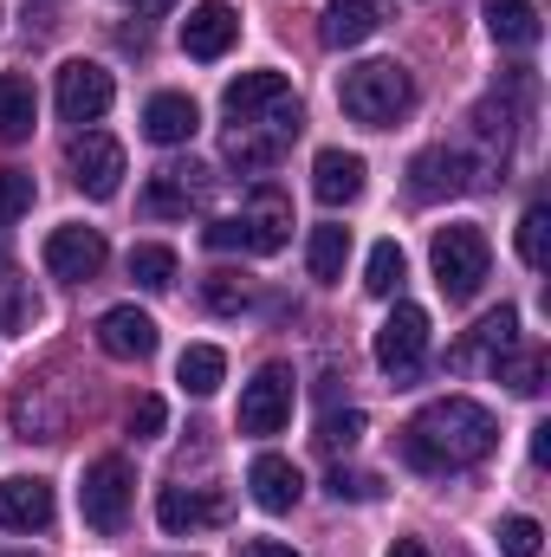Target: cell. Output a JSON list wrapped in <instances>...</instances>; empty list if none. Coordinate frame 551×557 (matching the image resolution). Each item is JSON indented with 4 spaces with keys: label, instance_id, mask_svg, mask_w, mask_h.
Here are the masks:
<instances>
[{
    "label": "cell",
    "instance_id": "6da1fadb",
    "mask_svg": "<svg viewBox=\"0 0 551 557\" xmlns=\"http://www.w3.org/2000/svg\"><path fill=\"white\" fill-rule=\"evenodd\" d=\"M221 111H228V143L221 149L241 169H273L279 149L305 131L298 91L285 85V72H241L221 91Z\"/></svg>",
    "mask_w": 551,
    "mask_h": 557
},
{
    "label": "cell",
    "instance_id": "7a4b0ae2",
    "mask_svg": "<svg viewBox=\"0 0 551 557\" xmlns=\"http://www.w3.org/2000/svg\"><path fill=\"white\" fill-rule=\"evenodd\" d=\"M493 447H500V421H493V409H480L467 396L428 403L396 434V454L409 460L415 473H461V467H480Z\"/></svg>",
    "mask_w": 551,
    "mask_h": 557
},
{
    "label": "cell",
    "instance_id": "3957f363",
    "mask_svg": "<svg viewBox=\"0 0 551 557\" xmlns=\"http://www.w3.org/2000/svg\"><path fill=\"white\" fill-rule=\"evenodd\" d=\"M201 240H208L215 253H279V247L292 240V201L279 195L273 182H260V188L241 201V214H215V221L201 227Z\"/></svg>",
    "mask_w": 551,
    "mask_h": 557
},
{
    "label": "cell",
    "instance_id": "277c9868",
    "mask_svg": "<svg viewBox=\"0 0 551 557\" xmlns=\"http://www.w3.org/2000/svg\"><path fill=\"white\" fill-rule=\"evenodd\" d=\"M338 104H344V117H351V124H364V131H390L396 117H409L415 78L396 65V59H364V65H351V72H344Z\"/></svg>",
    "mask_w": 551,
    "mask_h": 557
},
{
    "label": "cell",
    "instance_id": "5b68a950",
    "mask_svg": "<svg viewBox=\"0 0 551 557\" xmlns=\"http://www.w3.org/2000/svg\"><path fill=\"white\" fill-rule=\"evenodd\" d=\"M428 260H434V285H441V298H448V305H467V298L487 285L493 247H487V234H480L474 221H448V227H434Z\"/></svg>",
    "mask_w": 551,
    "mask_h": 557
},
{
    "label": "cell",
    "instance_id": "8992f818",
    "mask_svg": "<svg viewBox=\"0 0 551 557\" xmlns=\"http://www.w3.org/2000/svg\"><path fill=\"white\" fill-rule=\"evenodd\" d=\"M131 493H137V473H131L124 454L91 460V467H85V486H78V512H85V525H91L98 539H118L124 519H131Z\"/></svg>",
    "mask_w": 551,
    "mask_h": 557
},
{
    "label": "cell",
    "instance_id": "52a82bcc",
    "mask_svg": "<svg viewBox=\"0 0 551 557\" xmlns=\"http://www.w3.org/2000/svg\"><path fill=\"white\" fill-rule=\"evenodd\" d=\"M493 169L474 156V149H448V143H434V149H421L409 162V195L415 201H441V195H467V188H480Z\"/></svg>",
    "mask_w": 551,
    "mask_h": 557
},
{
    "label": "cell",
    "instance_id": "ba28073f",
    "mask_svg": "<svg viewBox=\"0 0 551 557\" xmlns=\"http://www.w3.org/2000/svg\"><path fill=\"white\" fill-rule=\"evenodd\" d=\"M377 363H383V376L403 389L421 376V363H428V311L421 305H396L390 318H383V331H377Z\"/></svg>",
    "mask_w": 551,
    "mask_h": 557
},
{
    "label": "cell",
    "instance_id": "9c48e42d",
    "mask_svg": "<svg viewBox=\"0 0 551 557\" xmlns=\"http://www.w3.org/2000/svg\"><path fill=\"white\" fill-rule=\"evenodd\" d=\"M65 162H72V182L91 195V201H111L118 188H124V143L105 137V131H78V137L65 143Z\"/></svg>",
    "mask_w": 551,
    "mask_h": 557
},
{
    "label": "cell",
    "instance_id": "30bf717a",
    "mask_svg": "<svg viewBox=\"0 0 551 557\" xmlns=\"http://www.w3.org/2000/svg\"><path fill=\"white\" fill-rule=\"evenodd\" d=\"M118 104V78L98 59H65L59 65V117L65 124H98Z\"/></svg>",
    "mask_w": 551,
    "mask_h": 557
},
{
    "label": "cell",
    "instance_id": "8fae6325",
    "mask_svg": "<svg viewBox=\"0 0 551 557\" xmlns=\"http://www.w3.org/2000/svg\"><path fill=\"white\" fill-rule=\"evenodd\" d=\"M105 260H111V247H105L98 227H52V234H46V273L65 278V285L98 278L105 273Z\"/></svg>",
    "mask_w": 551,
    "mask_h": 557
},
{
    "label": "cell",
    "instance_id": "7c38bea8",
    "mask_svg": "<svg viewBox=\"0 0 551 557\" xmlns=\"http://www.w3.org/2000/svg\"><path fill=\"white\" fill-rule=\"evenodd\" d=\"M285 416H292V370L285 363L254 370V383L241 389V434H279Z\"/></svg>",
    "mask_w": 551,
    "mask_h": 557
},
{
    "label": "cell",
    "instance_id": "4fadbf2b",
    "mask_svg": "<svg viewBox=\"0 0 551 557\" xmlns=\"http://www.w3.org/2000/svg\"><path fill=\"white\" fill-rule=\"evenodd\" d=\"M234 39H241V13L228 7V0H201V7H188V20H182V52L188 59H228L234 52Z\"/></svg>",
    "mask_w": 551,
    "mask_h": 557
},
{
    "label": "cell",
    "instance_id": "5bb4252c",
    "mask_svg": "<svg viewBox=\"0 0 551 557\" xmlns=\"http://www.w3.org/2000/svg\"><path fill=\"white\" fill-rule=\"evenodd\" d=\"M201 195H208V169H195V162H162V169L149 175V188H143V208H149L156 221H182L188 208H201Z\"/></svg>",
    "mask_w": 551,
    "mask_h": 557
},
{
    "label": "cell",
    "instance_id": "9a60e30c",
    "mask_svg": "<svg viewBox=\"0 0 551 557\" xmlns=\"http://www.w3.org/2000/svg\"><path fill=\"white\" fill-rule=\"evenodd\" d=\"M98 350L118 357V363H143V357H156V318L137 311V305H111V311L98 318Z\"/></svg>",
    "mask_w": 551,
    "mask_h": 557
},
{
    "label": "cell",
    "instance_id": "2e32d148",
    "mask_svg": "<svg viewBox=\"0 0 551 557\" xmlns=\"http://www.w3.org/2000/svg\"><path fill=\"white\" fill-rule=\"evenodd\" d=\"M364 156L357 149H318V162H311V195L325 201V208H351L357 195H364Z\"/></svg>",
    "mask_w": 551,
    "mask_h": 557
},
{
    "label": "cell",
    "instance_id": "e0dca14e",
    "mask_svg": "<svg viewBox=\"0 0 551 557\" xmlns=\"http://www.w3.org/2000/svg\"><path fill=\"white\" fill-rule=\"evenodd\" d=\"M247 486H254V506H260V512H292V506L305 499V473H298L285 454H260V460L247 467Z\"/></svg>",
    "mask_w": 551,
    "mask_h": 557
},
{
    "label": "cell",
    "instance_id": "ac0fdd59",
    "mask_svg": "<svg viewBox=\"0 0 551 557\" xmlns=\"http://www.w3.org/2000/svg\"><path fill=\"white\" fill-rule=\"evenodd\" d=\"M52 486L46 480H0V525L7 532H46L52 525Z\"/></svg>",
    "mask_w": 551,
    "mask_h": 557
},
{
    "label": "cell",
    "instance_id": "d6986e66",
    "mask_svg": "<svg viewBox=\"0 0 551 557\" xmlns=\"http://www.w3.org/2000/svg\"><path fill=\"white\" fill-rule=\"evenodd\" d=\"M201 131V111H195V98H182V91H156L149 104H143V137L162 143V149H175V143H188Z\"/></svg>",
    "mask_w": 551,
    "mask_h": 557
},
{
    "label": "cell",
    "instance_id": "ffe728a7",
    "mask_svg": "<svg viewBox=\"0 0 551 557\" xmlns=\"http://www.w3.org/2000/svg\"><path fill=\"white\" fill-rule=\"evenodd\" d=\"M377 26H383V7H377V0H331L318 39H325L331 52H344V46H364Z\"/></svg>",
    "mask_w": 551,
    "mask_h": 557
},
{
    "label": "cell",
    "instance_id": "44dd1931",
    "mask_svg": "<svg viewBox=\"0 0 551 557\" xmlns=\"http://www.w3.org/2000/svg\"><path fill=\"white\" fill-rule=\"evenodd\" d=\"M480 20H487L493 46H513V52L539 46V7L532 0H480Z\"/></svg>",
    "mask_w": 551,
    "mask_h": 557
},
{
    "label": "cell",
    "instance_id": "7402d4cb",
    "mask_svg": "<svg viewBox=\"0 0 551 557\" xmlns=\"http://www.w3.org/2000/svg\"><path fill=\"white\" fill-rule=\"evenodd\" d=\"M228 506L221 499H208V493H195V486H162L156 493V519H162V532H195V525H215Z\"/></svg>",
    "mask_w": 551,
    "mask_h": 557
},
{
    "label": "cell",
    "instance_id": "603a6c76",
    "mask_svg": "<svg viewBox=\"0 0 551 557\" xmlns=\"http://www.w3.org/2000/svg\"><path fill=\"white\" fill-rule=\"evenodd\" d=\"M39 124V98H33V78L20 72H0V143H26Z\"/></svg>",
    "mask_w": 551,
    "mask_h": 557
},
{
    "label": "cell",
    "instance_id": "cb8c5ba5",
    "mask_svg": "<svg viewBox=\"0 0 551 557\" xmlns=\"http://www.w3.org/2000/svg\"><path fill=\"white\" fill-rule=\"evenodd\" d=\"M175 383H182L188 396H215V389L228 383V357H221L215 344H188L182 363H175Z\"/></svg>",
    "mask_w": 551,
    "mask_h": 557
},
{
    "label": "cell",
    "instance_id": "d4e9b609",
    "mask_svg": "<svg viewBox=\"0 0 551 557\" xmlns=\"http://www.w3.org/2000/svg\"><path fill=\"white\" fill-rule=\"evenodd\" d=\"M344 260H351V234L344 227H311V240H305V267L318 285H338L344 278Z\"/></svg>",
    "mask_w": 551,
    "mask_h": 557
},
{
    "label": "cell",
    "instance_id": "484cf974",
    "mask_svg": "<svg viewBox=\"0 0 551 557\" xmlns=\"http://www.w3.org/2000/svg\"><path fill=\"white\" fill-rule=\"evenodd\" d=\"M493 376H500L513 396H539V389H546V350H500V357H493Z\"/></svg>",
    "mask_w": 551,
    "mask_h": 557
},
{
    "label": "cell",
    "instance_id": "4316f807",
    "mask_svg": "<svg viewBox=\"0 0 551 557\" xmlns=\"http://www.w3.org/2000/svg\"><path fill=\"white\" fill-rule=\"evenodd\" d=\"M513 344H519V311H513V305H500V311H487V318L474 324V344H467L461 357H474V350L500 357V350H513Z\"/></svg>",
    "mask_w": 551,
    "mask_h": 557
},
{
    "label": "cell",
    "instance_id": "83f0119b",
    "mask_svg": "<svg viewBox=\"0 0 551 557\" xmlns=\"http://www.w3.org/2000/svg\"><path fill=\"white\" fill-rule=\"evenodd\" d=\"M519 260H526L532 273H546V260H551V208L546 201H532V208L519 214Z\"/></svg>",
    "mask_w": 551,
    "mask_h": 557
},
{
    "label": "cell",
    "instance_id": "f1b7e54d",
    "mask_svg": "<svg viewBox=\"0 0 551 557\" xmlns=\"http://www.w3.org/2000/svg\"><path fill=\"white\" fill-rule=\"evenodd\" d=\"M201 305H208L215 318H241V311L254 305V292H247V278L241 273H208L201 278Z\"/></svg>",
    "mask_w": 551,
    "mask_h": 557
},
{
    "label": "cell",
    "instance_id": "f546056e",
    "mask_svg": "<svg viewBox=\"0 0 551 557\" xmlns=\"http://www.w3.org/2000/svg\"><path fill=\"white\" fill-rule=\"evenodd\" d=\"M403 273H409V260H403V247H396V240H377V247H370V267H364V292H377V298H390V292L403 285Z\"/></svg>",
    "mask_w": 551,
    "mask_h": 557
},
{
    "label": "cell",
    "instance_id": "4dcf8cb0",
    "mask_svg": "<svg viewBox=\"0 0 551 557\" xmlns=\"http://www.w3.org/2000/svg\"><path fill=\"white\" fill-rule=\"evenodd\" d=\"M175 273H182V267H175L169 247H131V278H137L143 292H169Z\"/></svg>",
    "mask_w": 551,
    "mask_h": 557
},
{
    "label": "cell",
    "instance_id": "1f68e13d",
    "mask_svg": "<svg viewBox=\"0 0 551 557\" xmlns=\"http://www.w3.org/2000/svg\"><path fill=\"white\" fill-rule=\"evenodd\" d=\"M364 428H370L364 409H331V416H318V434H311V441H318L325 454H344V447L364 441Z\"/></svg>",
    "mask_w": 551,
    "mask_h": 557
},
{
    "label": "cell",
    "instance_id": "d6a6232c",
    "mask_svg": "<svg viewBox=\"0 0 551 557\" xmlns=\"http://www.w3.org/2000/svg\"><path fill=\"white\" fill-rule=\"evenodd\" d=\"M33 175L26 169H0V227H13L20 214H33Z\"/></svg>",
    "mask_w": 551,
    "mask_h": 557
},
{
    "label": "cell",
    "instance_id": "836d02e7",
    "mask_svg": "<svg viewBox=\"0 0 551 557\" xmlns=\"http://www.w3.org/2000/svg\"><path fill=\"white\" fill-rule=\"evenodd\" d=\"M546 545V532H539V519H526V512H513V519H500V552L506 557H539Z\"/></svg>",
    "mask_w": 551,
    "mask_h": 557
},
{
    "label": "cell",
    "instance_id": "e575fe53",
    "mask_svg": "<svg viewBox=\"0 0 551 557\" xmlns=\"http://www.w3.org/2000/svg\"><path fill=\"white\" fill-rule=\"evenodd\" d=\"M325 486H331V499H377V493H383L377 473H351V467H331Z\"/></svg>",
    "mask_w": 551,
    "mask_h": 557
},
{
    "label": "cell",
    "instance_id": "d590c367",
    "mask_svg": "<svg viewBox=\"0 0 551 557\" xmlns=\"http://www.w3.org/2000/svg\"><path fill=\"white\" fill-rule=\"evenodd\" d=\"M162 421H169L162 396H137V403H131V416H124V428H131L137 441H156V434H162Z\"/></svg>",
    "mask_w": 551,
    "mask_h": 557
},
{
    "label": "cell",
    "instance_id": "8d00e7d4",
    "mask_svg": "<svg viewBox=\"0 0 551 557\" xmlns=\"http://www.w3.org/2000/svg\"><path fill=\"white\" fill-rule=\"evenodd\" d=\"M241 557H298V552H292V545H279V539H247Z\"/></svg>",
    "mask_w": 551,
    "mask_h": 557
},
{
    "label": "cell",
    "instance_id": "74e56055",
    "mask_svg": "<svg viewBox=\"0 0 551 557\" xmlns=\"http://www.w3.org/2000/svg\"><path fill=\"white\" fill-rule=\"evenodd\" d=\"M532 467H551V421L532 428Z\"/></svg>",
    "mask_w": 551,
    "mask_h": 557
},
{
    "label": "cell",
    "instance_id": "f35d334b",
    "mask_svg": "<svg viewBox=\"0 0 551 557\" xmlns=\"http://www.w3.org/2000/svg\"><path fill=\"white\" fill-rule=\"evenodd\" d=\"M390 557H428V545H421V539H396V545H390Z\"/></svg>",
    "mask_w": 551,
    "mask_h": 557
},
{
    "label": "cell",
    "instance_id": "ab89813d",
    "mask_svg": "<svg viewBox=\"0 0 551 557\" xmlns=\"http://www.w3.org/2000/svg\"><path fill=\"white\" fill-rule=\"evenodd\" d=\"M131 7H137V13H169L175 0H131Z\"/></svg>",
    "mask_w": 551,
    "mask_h": 557
},
{
    "label": "cell",
    "instance_id": "60d3db41",
    "mask_svg": "<svg viewBox=\"0 0 551 557\" xmlns=\"http://www.w3.org/2000/svg\"><path fill=\"white\" fill-rule=\"evenodd\" d=\"M7 278H13V260H7V247H0V285H7Z\"/></svg>",
    "mask_w": 551,
    "mask_h": 557
},
{
    "label": "cell",
    "instance_id": "b9f144b4",
    "mask_svg": "<svg viewBox=\"0 0 551 557\" xmlns=\"http://www.w3.org/2000/svg\"><path fill=\"white\" fill-rule=\"evenodd\" d=\"M0 557H26V552H0Z\"/></svg>",
    "mask_w": 551,
    "mask_h": 557
}]
</instances>
